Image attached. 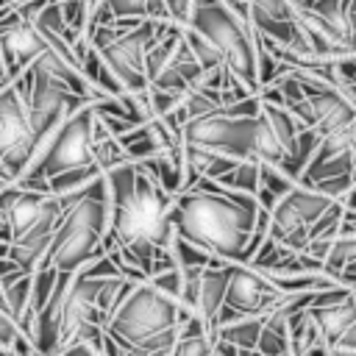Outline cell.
Returning <instances> with one entry per match:
<instances>
[{"mask_svg": "<svg viewBox=\"0 0 356 356\" xmlns=\"http://www.w3.org/2000/svg\"><path fill=\"white\" fill-rule=\"evenodd\" d=\"M170 253H172V261H175L178 270H197V273H203V270H211V267H222V261H217L211 253H206L203 248H197L192 242H184L178 236H175Z\"/></svg>", "mask_w": 356, "mask_h": 356, "instance_id": "cell-20", "label": "cell"}, {"mask_svg": "<svg viewBox=\"0 0 356 356\" xmlns=\"http://www.w3.org/2000/svg\"><path fill=\"white\" fill-rule=\"evenodd\" d=\"M259 220L256 197L225 192L200 181L172 197L170 222L175 236L211 253L222 264H239Z\"/></svg>", "mask_w": 356, "mask_h": 356, "instance_id": "cell-1", "label": "cell"}, {"mask_svg": "<svg viewBox=\"0 0 356 356\" xmlns=\"http://www.w3.org/2000/svg\"><path fill=\"white\" fill-rule=\"evenodd\" d=\"M225 286H228V264L211 267L200 273V286H197V317L203 320L206 331L214 334L217 314L225 306ZM217 337V334H214Z\"/></svg>", "mask_w": 356, "mask_h": 356, "instance_id": "cell-14", "label": "cell"}, {"mask_svg": "<svg viewBox=\"0 0 356 356\" xmlns=\"http://www.w3.org/2000/svg\"><path fill=\"white\" fill-rule=\"evenodd\" d=\"M292 186H295V181H292V178H286L278 167H264V164H261L259 189H261V192H267L273 200H281L284 195H289V192H292Z\"/></svg>", "mask_w": 356, "mask_h": 356, "instance_id": "cell-22", "label": "cell"}, {"mask_svg": "<svg viewBox=\"0 0 356 356\" xmlns=\"http://www.w3.org/2000/svg\"><path fill=\"white\" fill-rule=\"evenodd\" d=\"M31 72V92H28V120L36 136V145L50 139L67 117H72L75 111H81L83 106H92L86 100H81L78 95H72L67 86H61L58 81H53L47 72H42L36 64L28 67Z\"/></svg>", "mask_w": 356, "mask_h": 356, "instance_id": "cell-9", "label": "cell"}, {"mask_svg": "<svg viewBox=\"0 0 356 356\" xmlns=\"http://www.w3.org/2000/svg\"><path fill=\"white\" fill-rule=\"evenodd\" d=\"M342 209H345V211H356V181H353V186L348 189V195L342 197Z\"/></svg>", "mask_w": 356, "mask_h": 356, "instance_id": "cell-25", "label": "cell"}, {"mask_svg": "<svg viewBox=\"0 0 356 356\" xmlns=\"http://www.w3.org/2000/svg\"><path fill=\"white\" fill-rule=\"evenodd\" d=\"M259 175H261V164L253 161V159H242V161L234 164L231 172H225L220 181H214V186H220L225 192L256 197V192H259Z\"/></svg>", "mask_w": 356, "mask_h": 356, "instance_id": "cell-17", "label": "cell"}, {"mask_svg": "<svg viewBox=\"0 0 356 356\" xmlns=\"http://www.w3.org/2000/svg\"><path fill=\"white\" fill-rule=\"evenodd\" d=\"M331 206H334V200L325 197L323 192H317L312 186H303V184H295L292 192L284 195L275 203V209L270 211L267 236L275 245H281L292 253H303V248L309 245L312 225Z\"/></svg>", "mask_w": 356, "mask_h": 356, "instance_id": "cell-7", "label": "cell"}, {"mask_svg": "<svg viewBox=\"0 0 356 356\" xmlns=\"http://www.w3.org/2000/svg\"><path fill=\"white\" fill-rule=\"evenodd\" d=\"M248 19L264 42H273L284 50H306L300 42V33L295 28L292 3H286V0H250L248 3Z\"/></svg>", "mask_w": 356, "mask_h": 356, "instance_id": "cell-12", "label": "cell"}, {"mask_svg": "<svg viewBox=\"0 0 356 356\" xmlns=\"http://www.w3.org/2000/svg\"><path fill=\"white\" fill-rule=\"evenodd\" d=\"M236 356H261L259 350H236Z\"/></svg>", "mask_w": 356, "mask_h": 356, "instance_id": "cell-27", "label": "cell"}, {"mask_svg": "<svg viewBox=\"0 0 356 356\" xmlns=\"http://www.w3.org/2000/svg\"><path fill=\"white\" fill-rule=\"evenodd\" d=\"M36 136L28 120V106L11 81L0 83V170L19 181L31 164Z\"/></svg>", "mask_w": 356, "mask_h": 356, "instance_id": "cell-8", "label": "cell"}, {"mask_svg": "<svg viewBox=\"0 0 356 356\" xmlns=\"http://www.w3.org/2000/svg\"><path fill=\"white\" fill-rule=\"evenodd\" d=\"M195 3L197 0H164L167 6V22L186 31L192 25V17H195Z\"/></svg>", "mask_w": 356, "mask_h": 356, "instance_id": "cell-23", "label": "cell"}, {"mask_svg": "<svg viewBox=\"0 0 356 356\" xmlns=\"http://www.w3.org/2000/svg\"><path fill=\"white\" fill-rule=\"evenodd\" d=\"M0 289H3V300H6V312L8 317L19 325L28 314H33L31 309V275L22 273L17 278H8V281H0Z\"/></svg>", "mask_w": 356, "mask_h": 356, "instance_id": "cell-18", "label": "cell"}, {"mask_svg": "<svg viewBox=\"0 0 356 356\" xmlns=\"http://www.w3.org/2000/svg\"><path fill=\"white\" fill-rule=\"evenodd\" d=\"M286 325L289 323H284V320H278L273 314L264 317L256 350L261 356H289V331H286Z\"/></svg>", "mask_w": 356, "mask_h": 356, "instance_id": "cell-19", "label": "cell"}, {"mask_svg": "<svg viewBox=\"0 0 356 356\" xmlns=\"http://www.w3.org/2000/svg\"><path fill=\"white\" fill-rule=\"evenodd\" d=\"M8 78H6V70H3V58H0V83H6Z\"/></svg>", "mask_w": 356, "mask_h": 356, "instance_id": "cell-28", "label": "cell"}, {"mask_svg": "<svg viewBox=\"0 0 356 356\" xmlns=\"http://www.w3.org/2000/svg\"><path fill=\"white\" fill-rule=\"evenodd\" d=\"M261 323L259 317H236L225 325H217V342L222 345H231L236 350H256V342H259V334H261Z\"/></svg>", "mask_w": 356, "mask_h": 356, "instance_id": "cell-16", "label": "cell"}, {"mask_svg": "<svg viewBox=\"0 0 356 356\" xmlns=\"http://www.w3.org/2000/svg\"><path fill=\"white\" fill-rule=\"evenodd\" d=\"M200 33L222 58L225 72L236 78L250 95H259L256 83V42L259 33L248 19V3L231 0H197L189 25Z\"/></svg>", "mask_w": 356, "mask_h": 356, "instance_id": "cell-4", "label": "cell"}, {"mask_svg": "<svg viewBox=\"0 0 356 356\" xmlns=\"http://www.w3.org/2000/svg\"><path fill=\"white\" fill-rule=\"evenodd\" d=\"M161 25L167 22H142L134 31H120L114 22L100 25L92 31L89 44L92 50L106 61L114 81L122 86V92H145V56L156 44Z\"/></svg>", "mask_w": 356, "mask_h": 356, "instance_id": "cell-6", "label": "cell"}, {"mask_svg": "<svg viewBox=\"0 0 356 356\" xmlns=\"http://www.w3.org/2000/svg\"><path fill=\"white\" fill-rule=\"evenodd\" d=\"M259 120L267 125V131L275 136V142L281 145L284 150V159L292 153L295 147V139H298V131H300V122L284 108V106H273V103H261V111H259Z\"/></svg>", "mask_w": 356, "mask_h": 356, "instance_id": "cell-15", "label": "cell"}, {"mask_svg": "<svg viewBox=\"0 0 356 356\" xmlns=\"http://www.w3.org/2000/svg\"><path fill=\"white\" fill-rule=\"evenodd\" d=\"M253 128L256 120H236L222 111H211L181 128V145L228 159H250Z\"/></svg>", "mask_w": 356, "mask_h": 356, "instance_id": "cell-10", "label": "cell"}, {"mask_svg": "<svg viewBox=\"0 0 356 356\" xmlns=\"http://www.w3.org/2000/svg\"><path fill=\"white\" fill-rule=\"evenodd\" d=\"M334 348H342V350H353V353H356V323L339 337V342H337ZM334 348H331V350H334Z\"/></svg>", "mask_w": 356, "mask_h": 356, "instance_id": "cell-24", "label": "cell"}, {"mask_svg": "<svg viewBox=\"0 0 356 356\" xmlns=\"http://www.w3.org/2000/svg\"><path fill=\"white\" fill-rule=\"evenodd\" d=\"M281 300V292L253 267L248 264H228V286H225V306L242 317L264 320L273 306Z\"/></svg>", "mask_w": 356, "mask_h": 356, "instance_id": "cell-11", "label": "cell"}, {"mask_svg": "<svg viewBox=\"0 0 356 356\" xmlns=\"http://www.w3.org/2000/svg\"><path fill=\"white\" fill-rule=\"evenodd\" d=\"M170 211H172V197L139 170L134 192L125 195L122 200L111 203V222H108V236H106L103 253L122 250V248H131L139 242H147V245L170 253V248L175 242V228L170 222Z\"/></svg>", "mask_w": 356, "mask_h": 356, "instance_id": "cell-5", "label": "cell"}, {"mask_svg": "<svg viewBox=\"0 0 356 356\" xmlns=\"http://www.w3.org/2000/svg\"><path fill=\"white\" fill-rule=\"evenodd\" d=\"M309 320L314 323L317 334H320V342L331 350L339 337L356 323V300H353V292L337 303H328V306H309L306 309Z\"/></svg>", "mask_w": 356, "mask_h": 356, "instance_id": "cell-13", "label": "cell"}, {"mask_svg": "<svg viewBox=\"0 0 356 356\" xmlns=\"http://www.w3.org/2000/svg\"><path fill=\"white\" fill-rule=\"evenodd\" d=\"M178 325H181L178 300L142 281L108 317L103 334L125 356H150L159 350H170L178 342L181 337Z\"/></svg>", "mask_w": 356, "mask_h": 356, "instance_id": "cell-2", "label": "cell"}, {"mask_svg": "<svg viewBox=\"0 0 356 356\" xmlns=\"http://www.w3.org/2000/svg\"><path fill=\"white\" fill-rule=\"evenodd\" d=\"M111 203L106 192V181L97 178L86 192L64 203V217L56 228L47 267L56 273L75 275L86 264L103 256V245L108 236Z\"/></svg>", "mask_w": 356, "mask_h": 356, "instance_id": "cell-3", "label": "cell"}, {"mask_svg": "<svg viewBox=\"0 0 356 356\" xmlns=\"http://www.w3.org/2000/svg\"><path fill=\"white\" fill-rule=\"evenodd\" d=\"M217 345L214 334H195V337H178L170 356H211Z\"/></svg>", "mask_w": 356, "mask_h": 356, "instance_id": "cell-21", "label": "cell"}, {"mask_svg": "<svg viewBox=\"0 0 356 356\" xmlns=\"http://www.w3.org/2000/svg\"><path fill=\"white\" fill-rule=\"evenodd\" d=\"M0 242L8 245V228H6V217H3V209H0Z\"/></svg>", "mask_w": 356, "mask_h": 356, "instance_id": "cell-26", "label": "cell"}]
</instances>
